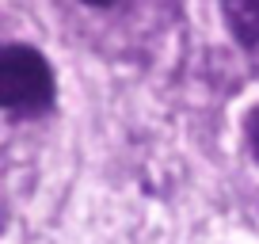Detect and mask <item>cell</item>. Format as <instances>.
Segmentation results:
<instances>
[{
  "label": "cell",
  "mask_w": 259,
  "mask_h": 244,
  "mask_svg": "<svg viewBox=\"0 0 259 244\" xmlns=\"http://www.w3.org/2000/svg\"><path fill=\"white\" fill-rule=\"evenodd\" d=\"M225 23L244 46H259V0H221Z\"/></svg>",
  "instance_id": "cell-2"
},
{
  "label": "cell",
  "mask_w": 259,
  "mask_h": 244,
  "mask_svg": "<svg viewBox=\"0 0 259 244\" xmlns=\"http://www.w3.org/2000/svg\"><path fill=\"white\" fill-rule=\"evenodd\" d=\"M248 138H251V149L259 153V111H251V118H248Z\"/></svg>",
  "instance_id": "cell-3"
},
{
  "label": "cell",
  "mask_w": 259,
  "mask_h": 244,
  "mask_svg": "<svg viewBox=\"0 0 259 244\" xmlns=\"http://www.w3.org/2000/svg\"><path fill=\"white\" fill-rule=\"evenodd\" d=\"M84 4H96V8H107V4H118V0H84Z\"/></svg>",
  "instance_id": "cell-4"
},
{
  "label": "cell",
  "mask_w": 259,
  "mask_h": 244,
  "mask_svg": "<svg viewBox=\"0 0 259 244\" xmlns=\"http://www.w3.org/2000/svg\"><path fill=\"white\" fill-rule=\"evenodd\" d=\"M54 103V69L34 46H0V111L42 114Z\"/></svg>",
  "instance_id": "cell-1"
}]
</instances>
